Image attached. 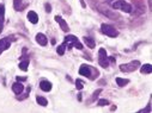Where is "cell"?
Wrapping results in <instances>:
<instances>
[{
  "instance_id": "22",
  "label": "cell",
  "mask_w": 152,
  "mask_h": 113,
  "mask_svg": "<svg viewBox=\"0 0 152 113\" xmlns=\"http://www.w3.org/2000/svg\"><path fill=\"white\" fill-rule=\"evenodd\" d=\"M76 88H77V89H79V91H80V89H83V87H84V85H83V81H82V80H76Z\"/></svg>"
},
{
  "instance_id": "16",
  "label": "cell",
  "mask_w": 152,
  "mask_h": 113,
  "mask_svg": "<svg viewBox=\"0 0 152 113\" xmlns=\"http://www.w3.org/2000/svg\"><path fill=\"white\" fill-rule=\"evenodd\" d=\"M106 59H108L107 51L103 49V48H101V49L98 50V61H100V60H106Z\"/></svg>"
},
{
  "instance_id": "5",
  "label": "cell",
  "mask_w": 152,
  "mask_h": 113,
  "mask_svg": "<svg viewBox=\"0 0 152 113\" xmlns=\"http://www.w3.org/2000/svg\"><path fill=\"white\" fill-rule=\"evenodd\" d=\"M79 74L85 77H90L91 76V66H87V64H82L80 68H79Z\"/></svg>"
},
{
  "instance_id": "14",
  "label": "cell",
  "mask_w": 152,
  "mask_h": 113,
  "mask_svg": "<svg viewBox=\"0 0 152 113\" xmlns=\"http://www.w3.org/2000/svg\"><path fill=\"white\" fill-rule=\"evenodd\" d=\"M36 102L40 105V106H43V107H46L47 105H48V100L44 98V96H36Z\"/></svg>"
},
{
  "instance_id": "12",
  "label": "cell",
  "mask_w": 152,
  "mask_h": 113,
  "mask_svg": "<svg viewBox=\"0 0 152 113\" xmlns=\"http://www.w3.org/2000/svg\"><path fill=\"white\" fill-rule=\"evenodd\" d=\"M139 68H140V73H141V74H151V71H152V66H151L150 63L144 64V66H141Z\"/></svg>"
},
{
  "instance_id": "28",
  "label": "cell",
  "mask_w": 152,
  "mask_h": 113,
  "mask_svg": "<svg viewBox=\"0 0 152 113\" xmlns=\"http://www.w3.org/2000/svg\"><path fill=\"white\" fill-rule=\"evenodd\" d=\"M80 4H82V7H86L85 3H84V0H80Z\"/></svg>"
},
{
  "instance_id": "27",
  "label": "cell",
  "mask_w": 152,
  "mask_h": 113,
  "mask_svg": "<svg viewBox=\"0 0 152 113\" xmlns=\"http://www.w3.org/2000/svg\"><path fill=\"white\" fill-rule=\"evenodd\" d=\"M25 80H27L25 76H18V77H17V81H19V82H20V81H25Z\"/></svg>"
},
{
  "instance_id": "29",
  "label": "cell",
  "mask_w": 152,
  "mask_h": 113,
  "mask_svg": "<svg viewBox=\"0 0 152 113\" xmlns=\"http://www.w3.org/2000/svg\"><path fill=\"white\" fill-rule=\"evenodd\" d=\"M78 100H79V101H82V94H79V95H78Z\"/></svg>"
},
{
  "instance_id": "11",
  "label": "cell",
  "mask_w": 152,
  "mask_h": 113,
  "mask_svg": "<svg viewBox=\"0 0 152 113\" xmlns=\"http://www.w3.org/2000/svg\"><path fill=\"white\" fill-rule=\"evenodd\" d=\"M12 91H13L16 94H20V93L24 91V86H23L19 81H17V82H14V83L12 85Z\"/></svg>"
},
{
  "instance_id": "17",
  "label": "cell",
  "mask_w": 152,
  "mask_h": 113,
  "mask_svg": "<svg viewBox=\"0 0 152 113\" xmlns=\"http://www.w3.org/2000/svg\"><path fill=\"white\" fill-rule=\"evenodd\" d=\"M13 6H14V10L16 11H20L23 9L20 0H13Z\"/></svg>"
},
{
  "instance_id": "6",
  "label": "cell",
  "mask_w": 152,
  "mask_h": 113,
  "mask_svg": "<svg viewBox=\"0 0 152 113\" xmlns=\"http://www.w3.org/2000/svg\"><path fill=\"white\" fill-rule=\"evenodd\" d=\"M10 44H11V39H10V37H6V38L0 39V54H1L4 50L9 49Z\"/></svg>"
},
{
  "instance_id": "4",
  "label": "cell",
  "mask_w": 152,
  "mask_h": 113,
  "mask_svg": "<svg viewBox=\"0 0 152 113\" xmlns=\"http://www.w3.org/2000/svg\"><path fill=\"white\" fill-rule=\"evenodd\" d=\"M101 30H102V32L104 35H107L109 37H113V38L117 37V35H119V31L114 26L109 25V24H102V25H101Z\"/></svg>"
},
{
  "instance_id": "10",
  "label": "cell",
  "mask_w": 152,
  "mask_h": 113,
  "mask_svg": "<svg viewBox=\"0 0 152 113\" xmlns=\"http://www.w3.org/2000/svg\"><path fill=\"white\" fill-rule=\"evenodd\" d=\"M40 88L43 91V92H49L52 89V83L47 80H43V81L40 82Z\"/></svg>"
},
{
  "instance_id": "9",
  "label": "cell",
  "mask_w": 152,
  "mask_h": 113,
  "mask_svg": "<svg viewBox=\"0 0 152 113\" xmlns=\"http://www.w3.org/2000/svg\"><path fill=\"white\" fill-rule=\"evenodd\" d=\"M28 19H29V22L31 24H37V22H38V15H37V13L35 11H29L28 12Z\"/></svg>"
},
{
  "instance_id": "18",
  "label": "cell",
  "mask_w": 152,
  "mask_h": 113,
  "mask_svg": "<svg viewBox=\"0 0 152 113\" xmlns=\"http://www.w3.org/2000/svg\"><path fill=\"white\" fill-rule=\"evenodd\" d=\"M28 67H29V60H25V61H23L19 63V68L24 71H27L28 70Z\"/></svg>"
},
{
  "instance_id": "19",
  "label": "cell",
  "mask_w": 152,
  "mask_h": 113,
  "mask_svg": "<svg viewBox=\"0 0 152 113\" xmlns=\"http://www.w3.org/2000/svg\"><path fill=\"white\" fill-rule=\"evenodd\" d=\"M101 92H102L101 88H98L97 91H95V92H93V94H92V96H91V99L89 100V102H92V101H95L96 99H97V96L101 94Z\"/></svg>"
},
{
  "instance_id": "3",
  "label": "cell",
  "mask_w": 152,
  "mask_h": 113,
  "mask_svg": "<svg viewBox=\"0 0 152 113\" xmlns=\"http://www.w3.org/2000/svg\"><path fill=\"white\" fill-rule=\"evenodd\" d=\"M113 9L123 11V12H127V13H131L132 12V5L123 1V0H120V1H116V3L113 4Z\"/></svg>"
},
{
  "instance_id": "7",
  "label": "cell",
  "mask_w": 152,
  "mask_h": 113,
  "mask_svg": "<svg viewBox=\"0 0 152 113\" xmlns=\"http://www.w3.org/2000/svg\"><path fill=\"white\" fill-rule=\"evenodd\" d=\"M55 20H57V22L59 23V25L61 26V30H62V31L67 32V31L70 30V28H68V25H67L66 20H63V19L60 17V15H55Z\"/></svg>"
},
{
  "instance_id": "20",
  "label": "cell",
  "mask_w": 152,
  "mask_h": 113,
  "mask_svg": "<svg viewBox=\"0 0 152 113\" xmlns=\"http://www.w3.org/2000/svg\"><path fill=\"white\" fill-rule=\"evenodd\" d=\"M4 17H5V6L3 4H0V22H4Z\"/></svg>"
},
{
  "instance_id": "15",
  "label": "cell",
  "mask_w": 152,
  "mask_h": 113,
  "mask_svg": "<svg viewBox=\"0 0 152 113\" xmlns=\"http://www.w3.org/2000/svg\"><path fill=\"white\" fill-rule=\"evenodd\" d=\"M130 82L128 79H122V77H116V83L119 87H125L127 83Z\"/></svg>"
},
{
  "instance_id": "2",
  "label": "cell",
  "mask_w": 152,
  "mask_h": 113,
  "mask_svg": "<svg viewBox=\"0 0 152 113\" xmlns=\"http://www.w3.org/2000/svg\"><path fill=\"white\" fill-rule=\"evenodd\" d=\"M140 67V62L139 61H132L130 63H123L120 66V70L123 73H132L134 70H137Z\"/></svg>"
},
{
  "instance_id": "23",
  "label": "cell",
  "mask_w": 152,
  "mask_h": 113,
  "mask_svg": "<svg viewBox=\"0 0 152 113\" xmlns=\"http://www.w3.org/2000/svg\"><path fill=\"white\" fill-rule=\"evenodd\" d=\"M100 62V64L103 67V68H108V66H109V61H108V59H106V60H100L98 61Z\"/></svg>"
},
{
  "instance_id": "26",
  "label": "cell",
  "mask_w": 152,
  "mask_h": 113,
  "mask_svg": "<svg viewBox=\"0 0 152 113\" xmlns=\"http://www.w3.org/2000/svg\"><path fill=\"white\" fill-rule=\"evenodd\" d=\"M151 102H149V105H147V107L146 108H144V110H141L140 111V113H144V112H151Z\"/></svg>"
},
{
  "instance_id": "21",
  "label": "cell",
  "mask_w": 152,
  "mask_h": 113,
  "mask_svg": "<svg viewBox=\"0 0 152 113\" xmlns=\"http://www.w3.org/2000/svg\"><path fill=\"white\" fill-rule=\"evenodd\" d=\"M65 49H66V44L63 43V44H61V45H59V46H58L57 51H58V54H59V55H63V54H65Z\"/></svg>"
},
{
  "instance_id": "13",
  "label": "cell",
  "mask_w": 152,
  "mask_h": 113,
  "mask_svg": "<svg viewBox=\"0 0 152 113\" xmlns=\"http://www.w3.org/2000/svg\"><path fill=\"white\" fill-rule=\"evenodd\" d=\"M84 42L85 44L90 48V49H93V48L96 46V43H95V39L91 38V37H84Z\"/></svg>"
},
{
  "instance_id": "8",
  "label": "cell",
  "mask_w": 152,
  "mask_h": 113,
  "mask_svg": "<svg viewBox=\"0 0 152 113\" xmlns=\"http://www.w3.org/2000/svg\"><path fill=\"white\" fill-rule=\"evenodd\" d=\"M36 42L40 44V45H42V46H46L47 44H48V39H47V37L43 35V34H37L36 35Z\"/></svg>"
},
{
  "instance_id": "1",
  "label": "cell",
  "mask_w": 152,
  "mask_h": 113,
  "mask_svg": "<svg viewBox=\"0 0 152 113\" xmlns=\"http://www.w3.org/2000/svg\"><path fill=\"white\" fill-rule=\"evenodd\" d=\"M65 44H66V48L68 50L72 49V46H74L78 50H83V44L79 42L78 38L73 35H68L65 37Z\"/></svg>"
},
{
  "instance_id": "25",
  "label": "cell",
  "mask_w": 152,
  "mask_h": 113,
  "mask_svg": "<svg viewBox=\"0 0 152 113\" xmlns=\"http://www.w3.org/2000/svg\"><path fill=\"white\" fill-rule=\"evenodd\" d=\"M44 9H46V12H48V13H50L52 12V6L48 4V3H46L44 4Z\"/></svg>"
},
{
  "instance_id": "24",
  "label": "cell",
  "mask_w": 152,
  "mask_h": 113,
  "mask_svg": "<svg viewBox=\"0 0 152 113\" xmlns=\"http://www.w3.org/2000/svg\"><path fill=\"white\" fill-rule=\"evenodd\" d=\"M107 105H109V101L107 99H101L97 102V106H107Z\"/></svg>"
}]
</instances>
